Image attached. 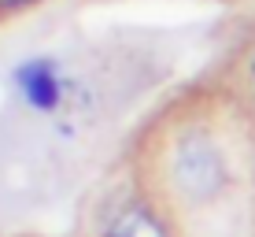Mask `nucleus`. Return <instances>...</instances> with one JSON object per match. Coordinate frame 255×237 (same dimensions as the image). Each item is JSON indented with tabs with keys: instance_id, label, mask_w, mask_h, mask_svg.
<instances>
[{
	"instance_id": "2",
	"label": "nucleus",
	"mask_w": 255,
	"mask_h": 237,
	"mask_svg": "<svg viewBox=\"0 0 255 237\" xmlns=\"http://www.w3.org/2000/svg\"><path fill=\"white\" fill-rule=\"evenodd\" d=\"M100 237H166V226L148 204L129 200V204L115 208V215L108 219Z\"/></svg>"
},
{
	"instance_id": "3",
	"label": "nucleus",
	"mask_w": 255,
	"mask_h": 237,
	"mask_svg": "<svg viewBox=\"0 0 255 237\" xmlns=\"http://www.w3.org/2000/svg\"><path fill=\"white\" fill-rule=\"evenodd\" d=\"M19 89H22V96H26V104H33V108H41V111L56 108L59 96H63V85H59L56 67L45 63V59L22 63V71H19Z\"/></svg>"
},
{
	"instance_id": "4",
	"label": "nucleus",
	"mask_w": 255,
	"mask_h": 237,
	"mask_svg": "<svg viewBox=\"0 0 255 237\" xmlns=\"http://www.w3.org/2000/svg\"><path fill=\"white\" fill-rule=\"evenodd\" d=\"M37 0H0V11H19V7H30Z\"/></svg>"
},
{
	"instance_id": "1",
	"label": "nucleus",
	"mask_w": 255,
	"mask_h": 237,
	"mask_svg": "<svg viewBox=\"0 0 255 237\" xmlns=\"http://www.w3.org/2000/svg\"><path fill=\"white\" fill-rule=\"evenodd\" d=\"M170 186L178 197L204 204L226 189V156L204 130L181 134L170 148Z\"/></svg>"
}]
</instances>
